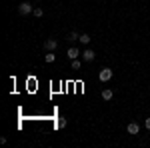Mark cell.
<instances>
[{"instance_id": "2", "label": "cell", "mask_w": 150, "mask_h": 148, "mask_svg": "<svg viewBox=\"0 0 150 148\" xmlns=\"http://www.w3.org/2000/svg\"><path fill=\"white\" fill-rule=\"evenodd\" d=\"M56 46H58V40H54V38H48V40H44V50H48V52L56 50Z\"/></svg>"}, {"instance_id": "14", "label": "cell", "mask_w": 150, "mask_h": 148, "mask_svg": "<svg viewBox=\"0 0 150 148\" xmlns=\"http://www.w3.org/2000/svg\"><path fill=\"white\" fill-rule=\"evenodd\" d=\"M144 126H146V128L150 130V118H146V122H144Z\"/></svg>"}, {"instance_id": "13", "label": "cell", "mask_w": 150, "mask_h": 148, "mask_svg": "<svg viewBox=\"0 0 150 148\" xmlns=\"http://www.w3.org/2000/svg\"><path fill=\"white\" fill-rule=\"evenodd\" d=\"M32 14H34V16H38V18H40V16H42V14H44V10H42V8H34V10H32Z\"/></svg>"}, {"instance_id": "4", "label": "cell", "mask_w": 150, "mask_h": 148, "mask_svg": "<svg viewBox=\"0 0 150 148\" xmlns=\"http://www.w3.org/2000/svg\"><path fill=\"white\" fill-rule=\"evenodd\" d=\"M126 130H128V134H138V132H140V126L136 124V122H130Z\"/></svg>"}, {"instance_id": "12", "label": "cell", "mask_w": 150, "mask_h": 148, "mask_svg": "<svg viewBox=\"0 0 150 148\" xmlns=\"http://www.w3.org/2000/svg\"><path fill=\"white\" fill-rule=\"evenodd\" d=\"M54 54H52V52H48V54H44V60H46V62H54Z\"/></svg>"}, {"instance_id": "5", "label": "cell", "mask_w": 150, "mask_h": 148, "mask_svg": "<svg viewBox=\"0 0 150 148\" xmlns=\"http://www.w3.org/2000/svg\"><path fill=\"white\" fill-rule=\"evenodd\" d=\"M82 60H84V62H92L94 60V52L92 50H84V52H82Z\"/></svg>"}, {"instance_id": "1", "label": "cell", "mask_w": 150, "mask_h": 148, "mask_svg": "<svg viewBox=\"0 0 150 148\" xmlns=\"http://www.w3.org/2000/svg\"><path fill=\"white\" fill-rule=\"evenodd\" d=\"M112 74H114V72H112L110 68H102V70H100V74H98V78L102 80V82H108V80L112 78Z\"/></svg>"}, {"instance_id": "3", "label": "cell", "mask_w": 150, "mask_h": 148, "mask_svg": "<svg viewBox=\"0 0 150 148\" xmlns=\"http://www.w3.org/2000/svg\"><path fill=\"white\" fill-rule=\"evenodd\" d=\"M18 12H20L22 16H26V14H30V12H32V6H30L28 2H22V4L18 6Z\"/></svg>"}, {"instance_id": "8", "label": "cell", "mask_w": 150, "mask_h": 148, "mask_svg": "<svg viewBox=\"0 0 150 148\" xmlns=\"http://www.w3.org/2000/svg\"><path fill=\"white\" fill-rule=\"evenodd\" d=\"M68 40H70V42H74V40H80V34H76V32H70V34H68Z\"/></svg>"}, {"instance_id": "6", "label": "cell", "mask_w": 150, "mask_h": 148, "mask_svg": "<svg viewBox=\"0 0 150 148\" xmlns=\"http://www.w3.org/2000/svg\"><path fill=\"white\" fill-rule=\"evenodd\" d=\"M66 54H68V58L74 60V58L80 56V50H78V48H68V50H66Z\"/></svg>"}, {"instance_id": "9", "label": "cell", "mask_w": 150, "mask_h": 148, "mask_svg": "<svg viewBox=\"0 0 150 148\" xmlns=\"http://www.w3.org/2000/svg\"><path fill=\"white\" fill-rule=\"evenodd\" d=\"M80 42L82 44H88L90 42V34H80Z\"/></svg>"}, {"instance_id": "7", "label": "cell", "mask_w": 150, "mask_h": 148, "mask_svg": "<svg viewBox=\"0 0 150 148\" xmlns=\"http://www.w3.org/2000/svg\"><path fill=\"white\" fill-rule=\"evenodd\" d=\"M112 96H114V92L110 90V88L102 90V98H104V100H112Z\"/></svg>"}, {"instance_id": "10", "label": "cell", "mask_w": 150, "mask_h": 148, "mask_svg": "<svg viewBox=\"0 0 150 148\" xmlns=\"http://www.w3.org/2000/svg\"><path fill=\"white\" fill-rule=\"evenodd\" d=\"M72 70H80V60H78V58L72 60Z\"/></svg>"}, {"instance_id": "11", "label": "cell", "mask_w": 150, "mask_h": 148, "mask_svg": "<svg viewBox=\"0 0 150 148\" xmlns=\"http://www.w3.org/2000/svg\"><path fill=\"white\" fill-rule=\"evenodd\" d=\"M66 124H68V122H66V118H58V122H56V126H58V128H64Z\"/></svg>"}]
</instances>
